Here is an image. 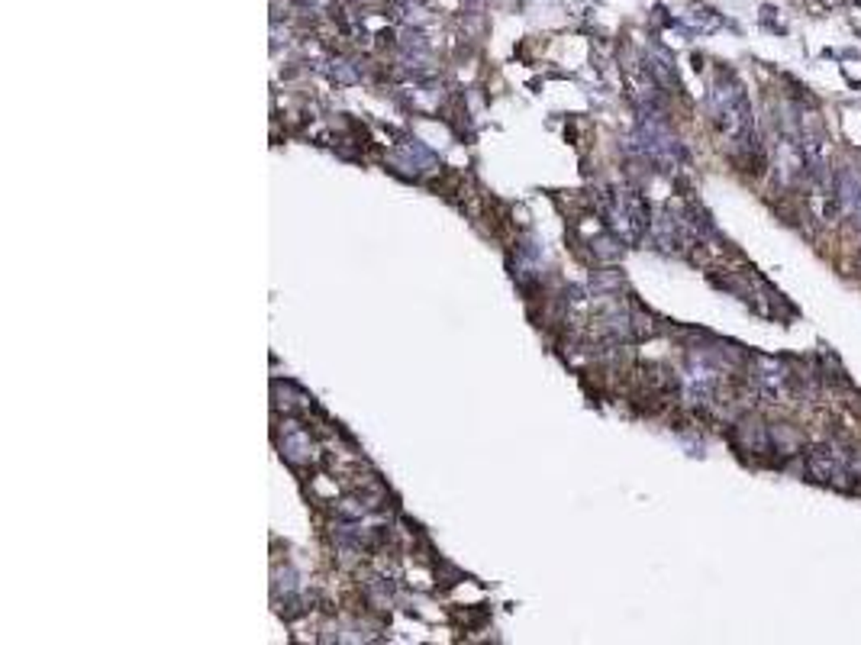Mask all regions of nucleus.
<instances>
[{
  "label": "nucleus",
  "instance_id": "f257e3e1",
  "mask_svg": "<svg viewBox=\"0 0 861 645\" xmlns=\"http://www.w3.org/2000/svg\"><path fill=\"white\" fill-rule=\"evenodd\" d=\"M806 471L820 484H836V487H852V477L861 475V465L855 459H846L832 445H816L806 452Z\"/></svg>",
  "mask_w": 861,
  "mask_h": 645
},
{
  "label": "nucleus",
  "instance_id": "f03ea898",
  "mask_svg": "<svg viewBox=\"0 0 861 645\" xmlns=\"http://www.w3.org/2000/svg\"><path fill=\"white\" fill-rule=\"evenodd\" d=\"M758 387H762V394L771 397V400H781V397H788V387H790V374L784 371L781 362H762V368H758Z\"/></svg>",
  "mask_w": 861,
  "mask_h": 645
},
{
  "label": "nucleus",
  "instance_id": "7ed1b4c3",
  "mask_svg": "<svg viewBox=\"0 0 861 645\" xmlns=\"http://www.w3.org/2000/svg\"><path fill=\"white\" fill-rule=\"evenodd\" d=\"M836 197L846 207L858 210L861 207V171L852 168V165H846V168L836 175Z\"/></svg>",
  "mask_w": 861,
  "mask_h": 645
}]
</instances>
